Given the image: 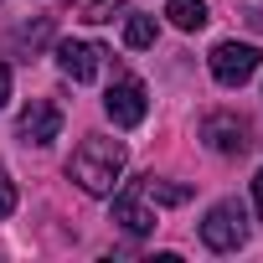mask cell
Wrapping results in <instances>:
<instances>
[{"mask_svg":"<svg viewBox=\"0 0 263 263\" xmlns=\"http://www.w3.org/2000/svg\"><path fill=\"white\" fill-rule=\"evenodd\" d=\"M201 140H206L217 155H242V150H248L242 124H237V119H227V114H212V119L201 124Z\"/></svg>","mask_w":263,"mask_h":263,"instance_id":"obj_8","label":"cell"},{"mask_svg":"<svg viewBox=\"0 0 263 263\" xmlns=\"http://www.w3.org/2000/svg\"><path fill=\"white\" fill-rule=\"evenodd\" d=\"M103 108H108L114 129H135V124H145V108H150L145 83H140V78H119V83L103 93Z\"/></svg>","mask_w":263,"mask_h":263,"instance_id":"obj_4","label":"cell"},{"mask_svg":"<svg viewBox=\"0 0 263 263\" xmlns=\"http://www.w3.org/2000/svg\"><path fill=\"white\" fill-rule=\"evenodd\" d=\"M124 165H129L124 140L88 135V140L72 150V160H67V181H72L78 191H88V196H114V186H119Z\"/></svg>","mask_w":263,"mask_h":263,"instance_id":"obj_1","label":"cell"},{"mask_svg":"<svg viewBox=\"0 0 263 263\" xmlns=\"http://www.w3.org/2000/svg\"><path fill=\"white\" fill-rule=\"evenodd\" d=\"M124 6V0H78V21H114V11Z\"/></svg>","mask_w":263,"mask_h":263,"instance_id":"obj_12","label":"cell"},{"mask_svg":"<svg viewBox=\"0 0 263 263\" xmlns=\"http://www.w3.org/2000/svg\"><path fill=\"white\" fill-rule=\"evenodd\" d=\"M114 222H119L129 237L155 232V212H150V201H145V181H124V186H119V196H114Z\"/></svg>","mask_w":263,"mask_h":263,"instance_id":"obj_5","label":"cell"},{"mask_svg":"<svg viewBox=\"0 0 263 263\" xmlns=\"http://www.w3.org/2000/svg\"><path fill=\"white\" fill-rule=\"evenodd\" d=\"M124 47H135V52L155 47V16H129L124 21Z\"/></svg>","mask_w":263,"mask_h":263,"instance_id":"obj_10","label":"cell"},{"mask_svg":"<svg viewBox=\"0 0 263 263\" xmlns=\"http://www.w3.org/2000/svg\"><path fill=\"white\" fill-rule=\"evenodd\" d=\"M6 103H11V67L0 62V108H6Z\"/></svg>","mask_w":263,"mask_h":263,"instance_id":"obj_15","label":"cell"},{"mask_svg":"<svg viewBox=\"0 0 263 263\" xmlns=\"http://www.w3.org/2000/svg\"><path fill=\"white\" fill-rule=\"evenodd\" d=\"M201 242L212 253H237L248 242V206L242 201H217L206 217H201Z\"/></svg>","mask_w":263,"mask_h":263,"instance_id":"obj_2","label":"cell"},{"mask_svg":"<svg viewBox=\"0 0 263 263\" xmlns=\"http://www.w3.org/2000/svg\"><path fill=\"white\" fill-rule=\"evenodd\" d=\"M52 57H57L62 78H72V83H93L98 67H103V47L98 42H57Z\"/></svg>","mask_w":263,"mask_h":263,"instance_id":"obj_7","label":"cell"},{"mask_svg":"<svg viewBox=\"0 0 263 263\" xmlns=\"http://www.w3.org/2000/svg\"><path fill=\"white\" fill-rule=\"evenodd\" d=\"M212 78L222 83V88H242L253 72H258V62H263V52L253 47V42H217L212 47Z\"/></svg>","mask_w":263,"mask_h":263,"instance_id":"obj_3","label":"cell"},{"mask_svg":"<svg viewBox=\"0 0 263 263\" xmlns=\"http://www.w3.org/2000/svg\"><path fill=\"white\" fill-rule=\"evenodd\" d=\"M16 135L26 140V145H52L57 135H62V108L52 103V98H31L26 108H21V119H16Z\"/></svg>","mask_w":263,"mask_h":263,"instance_id":"obj_6","label":"cell"},{"mask_svg":"<svg viewBox=\"0 0 263 263\" xmlns=\"http://www.w3.org/2000/svg\"><path fill=\"white\" fill-rule=\"evenodd\" d=\"M145 196H155L165 206H181V201H191V186H165V181H150L145 176Z\"/></svg>","mask_w":263,"mask_h":263,"instance_id":"obj_11","label":"cell"},{"mask_svg":"<svg viewBox=\"0 0 263 263\" xmlns=\"http://www.w3.org/2000/svg\"><path fill=\"white\" fill-rule=\"evenodd\" d=\"M253 206H258V217H263V171L253 176Z\"/></svg>","mask_w":263,"mask_h":263,"instance_id":"obj_16","label":"cell"},{"mask_svg":"<svg viewBox=\"0 0 263 263\" xmlns=\"http://www.w3.org/2000/svg\"><path fill=\"white\" fill-rule=\"evenodd\" d=\"M26 42H31V47L52 42V21H31V26H21V31H16V47H26Z\"/></svg>","mask_w":263,"mask_h":263,"instance_id":"obj_13","label":"cell"},{"mask_svg":"<svg viewBox=\"0 0 263 263\" xmlns=\"http://www.w3.org/2000/svg\"><path fill=\"white\" fill-rule=\"evenodd\" d=\"M11 212H16V181H11L6 171H0V222H6Z\"/></svg>","mask_w":263,"mask_h":263,"instance_id":"obj_14","label":"cell"},{"mask_svg":"<svg viewBox=\"0 0 263 263\" xmlns=\"http://www.w3.org/2000/svg\"><path fill=\"white\" fill-rule=\"evenodd\" d=\"M165 16L176 31H201L206 26V0H165Z\"/></svg>","mask_w":263,"mask_h":263,"instance_id":"obj_9","label":"cell"}]
</instances>
